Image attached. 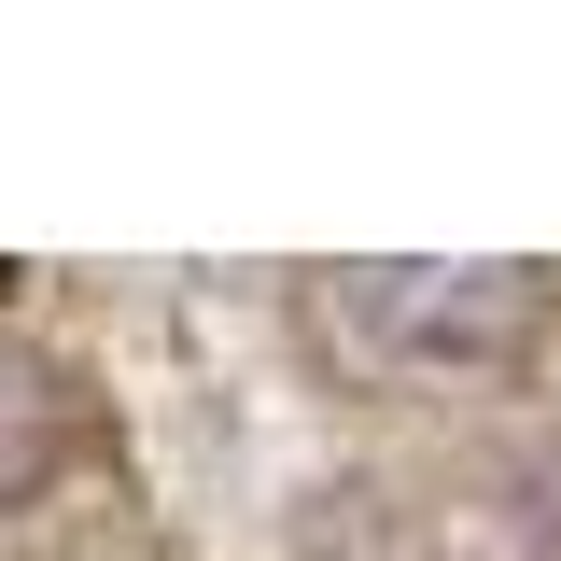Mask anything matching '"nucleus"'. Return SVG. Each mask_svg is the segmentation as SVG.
I'll list each match as a JSON object with an SVG mask.
<instances>
[{
	"label": "nucleus",
	"instance_id": "nucleus-1",
	"mask_svg": "<svg viewBox=\"0 0 561 561\" xmlns=\"http://www.w3.org/2000/svg\"><path fill=\"white\" fill-rule=\"evenodd\" d=\"M323 309L393 379H491L548 323V267H519V253H365L323 280Z\"/></svg>",
	"mask_w": 561,
	"mask_h": 561
},
{
	"label": "nucleus",
	"instance_id": "nucleus-2",
	"mask_svg": "<svg viewBox=\"0 0 561 561\" xmlns=\"http://www.w3.org/2000/svg\"><path fill=\"white\" fill-rule=\"evenodd\" d=\"M70 449H84V393H70V365L0 351V505H43V491L70 478Z\"/></svg>",
	"mask_w": 561,
	"mask_h": 561
}]
</instances>
